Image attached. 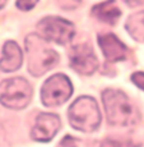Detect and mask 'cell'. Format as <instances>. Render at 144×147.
Returning a JSON list of instances; mask_svg holds the SVG:
<instances>
[{
    "label": "cell",
    "instance_id": "14",
    "mask_svg": "<svg viewBox=\"0 0 144 147\" xmlns=\"http://www.w3.org/2000/svg\"><path fill=\"white\" fill-rule=\"evenodd\" d=\"M131 81L137 86H139L142 90H144V72H137L131 76Z\"/></svg>",
    "mask_w": 144,
    "mask_h": 147
},
{
    "label": "cell",
    "instance_id": "3",
    "mask_svg": "<svg viewBox=\"0 0 144 147\" xmlns=\"http://www.w3.org/2000/svg\"><path fill=\"white\" fill-rule=\"evenodd\" d=\"M69 120L73 128L91 133L101 124V113L94 98L83 96L69 107Z\"/></svg>",
    "mask_w": 144,
    "mask_h": 147
},
{
    "label": "cell",
    "instance_id": "13",
    "mask_svg": "<svg viewBox=\"0 0 144 147\" xmlns=\"http://www.w3.org/2000/svg\"><path fill=\"white\" fill-rule=\"evenodd\" d=\"M101 147H139V146L134 145L130 141H117L109 138V140H105L101 143Z\"/></svg>",
    "mask_w": 144,
    "mask_h": 147
},
{
    "label": "cell",
    "instance_id": "10",
    "mask_svg": "<svg viewBox=\"0 0 144 147\" xmlns=\"http://www.w3.org/2000/svg\"><path fill=\"white\" fill-rule=\"evenodd\" d=\"M22 65V51L14 41L5 42L3 47V58L0 59V70L5 73L14 72Z\"/></svg>",
    "mask_w": 144,
    "mask_h": 147
},
{
    "label": "cell",
    "instance_id": "1",
    "mask_svg": "<svg viewBox=\"0 0 144 147\" xmlns=\"http://www.w3.org/2000/svg\"><path fill=\"white\" fill-rule=\"evenodd\" d=\"M102 101L110 124L133 125L139 119V113L124 92L116 90H106L102 92Z\"/></svg>",
    "mask_w": 144,
    "mask_h": 147
},
{
    "label": "cell",
    "instance_id": "15",
    "mask_svg": "<svg viewBox=\"0 0 144 147\" xmlns=\"http://www.w3.org/2000/svg\"><path fill=\"white\" fill-rule=\"evenodd\" d=\"M58 147H78V145L74 138H72L70 136H66V137H64L61 140V142L59 143Z\"/></svg>",
    "mask_w": 144,
    "mask_h": 147
},
{
    "label": "cell",
    "instance_id": "11",
    "mask_svg": "<svg viewBox=\"0 0 144 147\" xmlns=\"http://www.w3.org/2000/svg\"><path fill=\"white\" fill-rule=\"evenodd\" d=\"M93 13L98 19L110 24L116 23L119 17L121 16L120 9L115 7L114 3H102V4L96 5L93 8Z\"/></svg>",
    "mask_w": 144,
    "mask_h": 147
},
{
    "label": "cell",
    "instance_id": "12",
    "mask_svg": "<svg viewBox=\"0 0 144 147\" xmlns=\"http://www.w3.org/2000/svg\"><path fill=\"white\" fill-rule=\"evenodd\" d=\"M126 30L137 41H144V12L135 13L126 22Z\"/></svg>",
    "mask_w": 144,
    "mask_h": 147
},
{
    "label": "cell",
    "instance_id": "4",
    "mask_svg": "<svg viewBox=\"0 0 144 147\" xmlns=\"http://www.w3.org/2000/svg\"><path fill=\"white\" fill-rule=\"evenodd\" d=\"M32 97V87L24 78L7 80L0 86V102L9 109H23Z\"/></svg>",
    "mask_w": 144,
    "mask_h": 147
},
{
    "label": "cell",
    "instance_id": "16",
    "mask_svg": "<svg viewBox=\"0 0 144 147\" xmlns=\"http://www.w3.org/2000/svg\"><path fill=\"white\" fill-rule=\"evenodd\" d=\"M36 5V1H21V3H17V7L22 10H29L31 8H33Z\"/></svg>",
    "mask_w": 144,
    "mask_h": 147
},
{
    "label": "cell",
    "instance_id": "7",
    "mask_svg": "<svg viewBox=\"0 0 144 147\" xmlns=\"http://www.w3.org/2000/svg\"><path fill=\"white\" fill-rule=\"evenodd\" d=\"M70 67L82 74H92L98 67V61L88 45H77L70 50Z\"/></svg>",
    "mask_w": 144,
    "mask_h": 147
},
{
    "label": "cell",
    "instance_id": "8",
    "mask_svg": "<svg viewBox=\"0 0 144 147\" xmlns=\"http://www.w3.org/2000/svg\"><path fill=\"white\" fill-rule=\"evenodd\" d=\"M60 127V118L56 114L41 113L36 119V124L31 132L32 140L38 141V142H49L55 137Z\"/></svg>",
    "mask_w": 144,
    "mask_h": 147
},
{
    "label": "cell",
    "instance_id": "17",
    "mask_svg": "<svg viewBox=\"0 0 144 147\" xmlns=\"http://www.w3.org/2000/svg\"><path fill=\"white\" fill-rule=\"evenodd\" d=\"M5 4H7V3H5V1H0V9H1V8L4 7Z\"/></svg>",
    "mask_w": 144,
    "mask_h": 147
},
{
    "label": "cell",
    "instance_id": "9",
    "mask_svg": "<svg viewBox=\"0 0 144 147\" xmlns=\"http://www.w3.org/2000/svg\"><path fill=\"white\" fill-rule=\"evenodd\" d=\"M100 46L103 51V55L109 59L110 61H121L128 55V49L115 35L112 33H106V35L100 36L98 38Z\"/></svg>",
    "mask_w": 144,
    "mask_h": 147
},
{
    "label": "cell",
    "instance_id": "5",
    "mask_svg": "<svg viewBox=\"0 0 144 147\" xmlns=\"http://www.w3.org/2000/svg\"><path fill=\"white\" fill-rule=\"evenodd\" d=\"M40 37L45 41H54L56 44L65 45L72 41L74 36V26L72 22L59 17H47L37 24Z\"/></svg>",
    "mask_w": 144,
    "mask_h": 147
},
{
    "label": "cell",
    "instance_id": "6",
    "mask_svg": "<svg viewBox=\"0 0 144 147\" xmlns=\"http://www.w3.org/2000/svg\"><path fill=\"white\" fill-rule=\"evenodd\" d=\"M73 94L70 80L64 74H55L44 83L41 88V100L46 106H58L64 104Z\"/></svg>",
    "mask_w": 144,
    "mask_h": 147
},
{
    "label": "cell",
    "instance_id": "2",
    "mask_svg": "<svg viewBox=\"0 0 144 147\" xmlns=\"http://www.w3.org/2000/svg\"><path fill=\"white\" fill-rule=\"evenodd\" d=\"M47 41L37 35H31L26 40L28 54V68L33 76H41L58 64L59 55L47 46Z\"/></svg>",
    "mask_w": 144,
    "mask_h": 147
}]
</instances>
